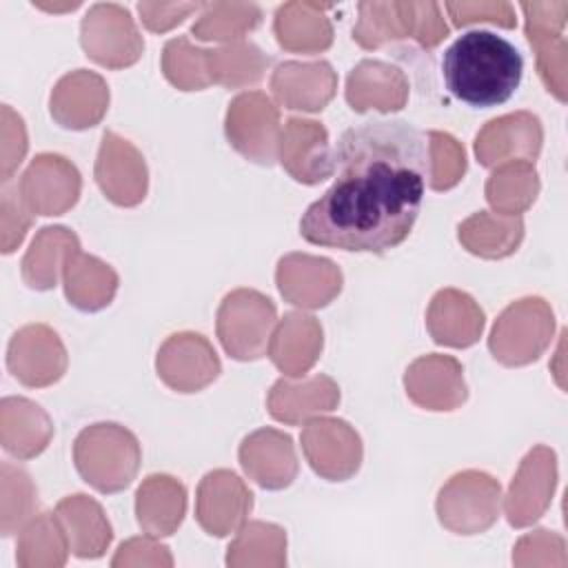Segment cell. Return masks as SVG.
Returning <instances> with one entry per match:
<instances>
[{"label": "cell", "mask_w": 568, "mask_h": 568, "mask_svg": "<svg viewBox=\"0 0 568 568\" xmlns=\"http://www.w3.org/2000/svg\"><path fill=\"white\" fill-rule=\"evenodd\" d=\"M333 184L300 220L315 246L386 253L413 231L428 182V138L406 120L348 126L333 149Z\"/></svg>", "instance_id": "obj_1"}, {"label": "cell", "mask_w": 568, "mask_h": 568, "mask_svg": "<svg viewBox=\"0 0 568 568\" xmlns=\"http://www.w3.org/2000/svg\"><path fill=\"white\" fill-rule=\"evenodd\" d=\"M442 75L457 100L488 109L513 98L524 75V58L510 40L475 29L444 51Z\"/></svg>", "instance_id": "obj_2"}, {"label": "cell", "mask_w": 568, "mask_h": 568, "mask_svg": "<svg viewBox=\"0 0 568 568\" xmlns=\"http://www.w3.org/2000/svg\"><path fill=\"white\" fill-rule=\"evenodd\" d=\"M80 477L98 493H120L138 475L142 450L138 437L115 422H98L80 430L73 442Z\"/></svg>", "instance_id": "obj_3"}, {"label": "cell", "mask_w": 568, "mask_h": 568, "mask_svg": "<svg viewBox=\"0 0 568 568\" xmlns=\"http://www.w3.org/2000/svg\"><path fill=\"white\" fill-rule=\"evenodd\" d=\"M450 33L437 2H359L353 40L362 49H377L390 40L415 38L433 49Z\"/></svg>", "instance_id": "obj_4"}, {"label": "cell", "mask_w": 568, "mask_h": 568, "mask_svg": "<svg viewBox=\"0 0 568 568\" xmlns=\"http://www.w3.org/2000/svg\"><path fill=\"white\" fill-rule=\"evenodd\" d=\"M555 335V313L544 297L530 295L508 304L488 337L493 357L504 366L537 362Z\"/></svg>", "instance_id": "obj_5"}, {"label": "cell", "mask_w": 568, "mask_h": 568, "mask_svg": "<svg viewBox=\"0 0 568 568\" xmlns=\"http://www.w3.org/2000/svg\"><path fill=\"white\" fill-rule=\"evenodd\" d=\"M275 324L277 308L271 297L255 288H235L220 302L215 331L233 359L253 362L266 355Z\"/></svg>", "instance_id": "obj_6"}, {"label": "cell", "mask_w": 568, "mask_h": 568, "mask_svg": "<svg viewBox=\"0 0 568 568\" xmlns=\"http://www.w3.org/2000/svg\"><path fill=\"white\" fill-rule=\"evenodd\" d=\"M437 519L455 535H479L488 530L501 508L499 481L481 470L453 475L437 495Z\"/></svg>", "instance_id": "obj_7"}, {"label": "cell", "mask_w": 568, "mask_h": 568, "mask_svg": "<svg viewBox=\"0 0 568 568\" xmlns=\"http://www.w3.org/2000/svg\"><path fill=\"white\" fill-rule=\"evenodd\" d=\"M229 144L260 166H273L280 149V111L262 91H246L231 100L224 118Z\"/></svg>", "instance_id": "obj_8"}, {"label": "cell", "mask_w": 568, "mask_h": 568, "mask_svg": "<svg viewBox=\"0 0 568 568\" xmlns=\"http://www.w3.org/2000/svg\"><path fill=\"white\" fill-rule=\"evenodd\" d=\"M80 44L93 62L106 69L131 67L144 51V40L131 11L115 2L89 7L80 24Z\"/></svg>", "instance_id": "obj_9"}, {"label": "cell", "mask_w": 568, "mask_h": 568, "mask_svg": "<svg viewBox=\"0 0 568 568\" xmlns=\"http://www.w3.org/2000/svg\"><path fill=\"white\" fill-rule=\"evenodd\" d=\"M300 442L308 466L328 481H346L362 466V439L344 419L313 417L304 424Z\"/></svg>", "instance_id": "obj_10"}, {"label": "cell", "mask_w": 568, "mask_h": 568, "mask_svg": "<svg viewBox=\"0 0 568 568\" xmlns=\"http://www.w3.org/2000/svg\"><path fill=\"white\" fill-rule=\"evenodd\" d=\"M80 189V171L58 153L36 155L18 180V193L24 206L38 215H62L78 202Z\"/></svg>", "instance_id": "obj_11"}, {"label": "cell", "mask_w": 568, "mask_h": 568, "mask_svg": "<svg viewBox=\"0 0 568 568\" xmlns=\"http://www.w3.org/2000/svg\"><path fill=\"white\" fill-rule=\"evenodd\" d=\"M158 377L178 393H197L222 373L220 357L200 333H175L166 337L155 357Z\"/></svg>", "instance_id": "obj_12"}, {"label": "cell", "mask_w": 568, "mask_h": 568, "mask_svg": "<svg viewBox=\"0 0 568 568\" xmlns=\"http://www.w3.org/2000/svg\"><path fill=\"white\" fill-rule=\"evenodd\" d=\"M557 488V455L548 446H535L521 459L508 495L506 519L513 528L535 524L550 506Z\"/></svg>", "instance_id": "obj_13"}, {"label": "cell", "mask_w": 568, "mask_h": 568, "mask_svg": "<svg viewBox=\"0 0 568 568\" xmlns=\"http://www.w3.org/2000/svg\"><path fill=\"white\" fill-rule=\"evenodd\" d=\"M7 366L29 388L51 386L67 371V351L47 324H27L9 342Z\"/></svg>", "instance_id": "obj_14"}, {"label": "cell", "mask_w": 568, "mask_h": 568, "mask_svg": "<svg viewBox=\"0 0 568 568\" xmlns=\"http://www.w3.org/2000/svg\"><path fill=\"white\" fill-rule=\"evenodd\" d=\"M95 182L113 204L138 206L149 189L146 162L129 140L104 131L95 158Z\"/></svg>", "instance_id": "obj_15"}, {"label": "cell", "mask_w": 568, "mask_h": 568, "mask_svg": "<svg viewBox=\"0 0 568 568\" xmlns=\"http://www.w3.org/2000/svg\"><path fill=\"white\" fill-rule=\"evenodd\" d=\"M253 508V493L248 486L226 468L206 473L200 479L195 495V519L211 537H226L235 532Z\"/></svg>", "instance_id": "obj_16"}, {"label": "cell", "mask_w": 568, "mask_h": 568, "mask_svg": "<svg viewBox=\"0 0 568 568\" xmlns=\"http://www.w3.org/2000/svg\"><path fill=\"white\" fill-rule=\"evenodd\" d=\"M277 160L295 182L308 186L324 182L335 169L328 131L315 120L288 118L282 126Z\"/></svg>", "instance_id": "obj_17"}, {"label": "cell", "mask_w": 568, "mask_h": 568, "mask_svg": "<svg viewBox=\"0 0 568 568\" xmlns=\"http://www.w3.org/2000/svg\"><path fill=\"white\" fill-rule=\"evenodd\" d=\"M541 142V120L530 111H515L484 124L475 138V155L481 166H499L510 160L535 162Z\"/></svg>", "instance_id": "obj_18"}, {"label": "cell", "mask_w": 568, "mask_h": 568, "mask_svg": "<svg viewBox=\"0 0 568 568\" xmlns=\"http://www.w3.org/2000/svg\"><path fill=\"white\" fill-rule=\"evenodd\" d=\"M275 282L282 297L300 308H322L342 291L335 262L306 253H288L277 262Z\"/></svg>", "instance_id": "obj_19"}, {"label": "cell", "mask_w": 568, "mask_h": 568, "mask_svg": "<svg viewBox=\"0 0 568 568\" xmlns=\"http://www.w3.org/2000/svg\"><path fill=\"white\" fill-rule=\"evenodd\" d=\"M404 388L413 404L426 410H455L468 397L464 366L450 355H422L404 373Z\"/></svg>", "instance_id": "obj_20"}, {"label": "cell", "mask_w": 568, "mask_h": 568, "mask_svg": "<svg viewBox=\"0 0 568 568\" xmlns=\"http://www.w3.org/2000/svg\"><path fill=\"white\" fill-rule=\"evenodd\" d=\"M109 109V87L102 75L89 69H75L62 75L49 98L51 118L71 131L95 126Z\"/></svg>", "instance_id": "obj_21"}, {"label": "cell", "mask_w": 568, "mask_h": 568, "mask_svg": "<svg viewBox=\"0 0 568 568\" xmlns=\"http://www.w3.org/2000/svg\"><path fill=\"white\" fill-rule=\"evenodd\" d=\"M244 473L266 490H282L297 477L295 444L288 433L260 428L246 435L237 450Z\"/></svg>", "instance_id": "obj_22"}, {"label": "cell", "mask_w": 568, "mask_h": 568, "mask_svg": "<svg viewBox=\"0 0 568 568\" xmlns=\"http://www.w3.org/2000/svg\"><path fill=\"white\" fill-rule=\"evenodd\" d=\"M271 91L280 104L293 111H322L337 91V73L326 60H286L271 75Z\"/></svg>", "instance_id": "obj_23"}, {"label": "cell", "mask_w": 568, "mask_h": 568, "mask_svg": "<svg viewBox=\"0 0 568 568\" xmlns=\"http://www.w3.org/2000/svg\"><path fill=\"white\" fill-rule=\"evenodd\" d=\"M322 324L306 313H286L273 328L266 355L293 379L304 377L322 355Z\"/></svg>", "instance_id": "obj_24"}, {"label": "cell", "mask_w": 568, "mask_h": 568, "mask_svg": "<svg viewBox=\"0 0 568 568\" xmlns=\"http://www.w3.org/2000/svg\"><path fill=\"white\" fill-rule=\"evenodd\" d=\"M484 311L464 291L442 288L433 295L426 311V328L435 344L468 348L484 333Z\"/></svg>", "instance_id": "obj_25"}, {"label": "cell", "mask_w": 568, "mask_h": 568, "mask_svg": "<svg viewBox=\"0 0 568 568\" xmlns=\"http://www.w3.org/2000/svg\"><path fill=\"white\" fill-rule=\"evenodd\" d=\"M408 100V80L402 69L384 60H362L346 78V102L353 111L393 113Z\"/></svg>", "instance_id": "obj_26"}, {"label": "cell", "mask_w": 568, "mask_h": 568, "mask_svg": "<svg viewBox=\"0 0 568 568\" xmlns=\"http://www.w3.org/2000/svg\"><path fill=\"white\" fill-rule=\"evenodd\" d=\"M339 404V386L328 375H313L302 382L277 379L268 395V415L282 424L297 426L317 417L320 413L335 410Z\"/></svg>", "instance_id": "obj_27"}, {"label": "cell", "mask_w": 568, "mask_h": 568, "mask_svg": "<svg viewBox=\"0 0 568 568\" xmlns=\"http://www.w3.org/2000/svg\"><path fill=\"white\" fill-rule=\"evenodd\" d=\"M331 4L284 2L273 18V33L291 53H322L333 44V24L326 16Z\"/></svg>", "instance_id": "obj_28"}, {"label": "cell", "mask_w": 568, "mask_h": 568, "mask_svg": "<svg viewBox=\"0 0 568 568\" xmlns=\"http://www.w3.org/2000/svg\"><path fill=\"white\" fill-rule=\"evenodd\" d=\"M186 513V488L180 479L155 473L135 493V515L140 528L151 537L173 535Z\"/></svg>", "instance_id": "obj_29"}, {"label": "cell", "mask_w": 568, "mask_h": 568, "mask_svg": "<svg viewBox=\"0 0 568 568\" xmlns=\"http://www.w3.org/2000/svg\"><path fill=\"white\" fill-rule=\"evenodd\" d=\"M53 437L49 415L27 397H4L0 404V442L2 448L18 457L40 455Z\"/></svg>", "instance_id": "obj_30"}, {"label": "cell", "mask_w": 568, "mask_h": 568, "mask_svg": "<svg viewBox=\"0 0 568 568\" xmlns=\"http://www.w3.org/2000/svg\"><path fill=\"white\" fill-rule=\"evenodd\" d=\"M55 515L69 537V548L80 559L102 557L113 539L111 524L102 506L89 495H69L55 506Z\"/></svg>", "instance_id": "obj_31"}, {"label": "cell", "mask_w": 568, "mask_h": 568, "mask_svg": "<svg viewBox=\"0 0 568 568\" xmlns=\"http://www.w3.org/2000/svg\"><path fill=\"white\" fill-rule=\"evenodd\" d=\"M64 295L80 311H100L111 304L118 291V273L95 255L75 248L62 268Z\"/></svg>", "instance_id": "obj_32"}, {"label": "cell", "mask_w": 568, "mask_h": 568, "mask_svg": "<svg viewBox=\"0 0 568 568\" xmlns=\"http://www.w3.org/2000/svg\"><path fill=\"white\" fill-rule=\"evenodd\" d=\"M462 246L486 260H501L513 255L524 240V220L519 215H499L477 211L457 226Z\"/></svg>", "instance_id": "obj_33"}, {"label": "cell", "mask_w": 568, "mask_h": 568, "mask_svg": "<svg viewBox=\"0 0 568 568\" xmlns=\"http://www.w3.org/2000/svg\"><path fill=\"white\" fill-rule=\"evenodd\" d=\"M80 248L78 235L67 226H44L36 233L22 257V280L29 288L51 291L62 275L67 257Z\"/></svg>", "instance_id": "obj_34"}, {"label": "cell", "mask_w": 568, "mask_h": 568, "mask_svg": "<svg viewBox=\"0 0 568 568\" xmlns=\"http://www.w3.org/2000/svg\"><path fill=\"white\" fill-rule=\"evenodd\" d=\"M539 175L532 162L510 160L490 173L486 180V200L499 215H521L539 195Z\"/></svg>", "instance_id": "obj_35"}, {"label": "cell", "mask_w": 568, "mask_h": 568, "mask_svg": "<svg viewBox=\"0 0 568 568\" xmlns=\"http://www.w3.org/2000/svg\"><path fill=\"white\" fill-rule=\"evenodd\" d=\"M268 62V55L251 40H235L217 49H209L206 53L211 84H220L224 89H240L260 82Z\"/></svg>", "instance_id": "obj_36"}, {"label": "cell", "mask_w": 568, "mask_h": 568, "mask_svg": "<svg viewBox=\"0 0 568 568\" xmlns=\"http://www.w3.org/2000/svg\"><path fill=\"white\" fill-rule=\"evenodd\" d=\"M69 537L62 521L53 513H40L29 519L18 539L20 566H64L69 552Z\"/></svg>", "instance_id": "obj_37"}, {"label": "cell", "mask_w": 568, "mask_h": 568, "mask_svg": "<svg viewBox=\"0 0 568 568\" xmlns=\"http://www.w3.org/2000/svg\"><path fill=\"white\" fill-rule=\"evenodd\" d=\"M262 22V9L253 2H206L191 27V33L204 42L242 40Z\"/></svg>", "instance_id": "obj_38"}, {"label": "cell", "mask_w": 568, "mask_h": 568, "mask_svg": "<svg viewBox=\"0 0 568 568\" xmlns=\"http://www.w3.org/2000/svg\"><path fill=\"white\" fill-rule=\"evenodd\" d=\"M286 564V532L266 521H248L237 530L229 546L226 566H284Z\"/></svg>", "instance_id": "obj_39"}, {"label": "cell", "mask_w": 568, "mask_h": 568, "mask_svg": "<svg viewBox=\"0 0 568 568\" xmlns=\"http://www.w3.org/2000/svg\"><path fill=\"white\" fill-rule=\"evenodd\" d=\"M209 49L193 47L186 36H178L169 40L162 49V73L164 78L180 91H202L211 84Z\"/></svg>", "instance_id": "obj_40"}, {"label": "cell", "mask_w": 568, "mask_h": 568, "mask_svg": "<svg viewBox=\"0 0 568 568\" xmlns=\"http://www.w3.org/2000/svg\"><path fill=\"white\" fill-rule=\"evenodd\" d=\"M38 490L31 477L9 462L2 464V535L9 537L33 517Z\"/></svg>", "instance_id": "obj_41"}, {"label": "cell", "mask_w": 568, "mask_h": 568, "mask_svg": "<svg viewBox=\"0 0 568 568\" xmlns=\"http://www.w3.org/2000/svg\"><path fill=\"white\" fill-rule=\"evenodd\" d=\"M428 186L433 191H448L459 184L466 173L464 146L444 131H428Z\"/></svg>", "instance_id": "obj_42"}, {"label": "cell", "mask_w": 568, "mask_h": 568, "mask_svg": "<svg viewBox=\"0 0 568 568\" xmlns=\"http://www.w3.org/2000/svg\"><path fill=\"white\" fill-rule=\"evenodd\" d=\"M537 55V73L548 93H552L559 102L568 98V42L564 36L548 38L530 44Z\"/></svg>", "instance_id": "obj_43"}, {"label": "cell", "mask_w": 568, "mask_h": 568, "mask_svg": "<svg viewBox=\"0 0 568 568\" xmlns=\"http://www.w3.org/2000/svg\"><path fill=\"white\" fill-rule=\"evenodd\" d=\"M526 18V38L530 44L559 38L564 36L566 18H568V2H521L519 4Z\"/></svg>", "instance_id": "obj_44"}, {"label": "cell", "mask_w": 568, "mask_h": 568, "mask_svg": "<svg viewBox=\"0 0 568 568\" xmlns=\"http://www.w3.org/2000/svg\"><path fill=\"white\" fill-rule=\"evenodd\" d=\"M453 27H468L477 22H490L504 29H513L517 24L515 7L510 2H446L444 4Z\"/></svg>", "instance_id": "obj_45"}, {"label": "cell", "mask_w": 568, "mask_h": 568, "mask_svg": "<svg viewBox=\"0 0 568 568\" xmlns=\"http://www.w3.org/2000/svg\"><path fill=\"white\" fill-rule=\"evenodd\" d=\"M31 226V211L24 206L18 184L11 189L9 182L2 189V253L9 255L20 246Z\"/></svg>", "instance_id": "obj_46"}, {"label": "cell", "mask_w": 568, "mask_h": 568, "mask_svg": "<svg viewBox=\"0 0 568 568\" xmlns=\"http://www.w3.org/2000/svg\"><path fill=\"white\" fill-rule=\"evenodd\" d=\"M27 153V129L20 115L9 104L2 106V184L11 180V173Z\"/></svg>", "instance_id": "obj_47"}, {"label": "cell", "mask_w": 568, "mask_h": 568, "mask_svg": "<svg viewBox=\"0 0 568 568\" xmlns=\"http://www.w3.org/2000/svg\"><path fill=\"white\" fill-rule=\"evenodd\" d=\"M197 2H138L142 24L153 33H164L191 13L200 11Z\"/></svg>", "instance_id": "obj_48"}, {"label": "cell", "mask_w": 568, "mask_h": 568, "mask_svg": "<svg viewBox=\"0 0 568 568\" xmlns=\"http://www.w3.org/2000/svg\"><path fill=\"white\" fill-rule=\"evenodd\" d=\"M140 564L173 566V559L169 555V548L153 541V537L149 535V537H135L124 541L111 561V566H140Z\"/></svg>", "instance_id": "obj_49"}, {"label": "cell", "mask_w": 568, "mask_h": 568, "mask_svg": "<svg viewBox=\"0 0 568 568\" xmlns=\"http://www.w3.org/2000/svg\"><path fill=\"white\" fill-rule=\"evenodd\" d=\"M33 7H40L44 11H73L80 7V2H67V4H44V2H33Z\"/></svg>", "instance_id": "obj_50"}]
</instances>
